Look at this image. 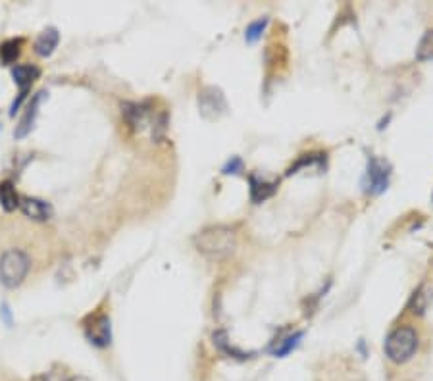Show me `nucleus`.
Masks as SVG:
<instances>
[{
    "mask_svg": "<svg viewBox=\"0 0 433 381\" xmlns=\"http://www.w3.org/2000/svg\"><path fill=\"white\" fill-rule=\"evenodd\" d=\"M20 201L22 196L15 193V187L12 181H2L0 183V204L6 212H14L15 208H20Z\"/></svg>",
    "mask_w": 433,
    "mask_h": 381,
    "instance_id": "obj_11",
    "label": "nucleus"
},
{
    "mask_svg": "<svg viewBox=\"0 0 433 381\" xmlns=\"http://www.w3.org/2000/svg\"><path fill=\"white\" fill-rule=\"evenodd\" d=\"M391 178V166L378 156L370 158L366 172V191L372 194L383 193L389 185Z\"/></svg>",
    "mask_w": 433,
    "mask_h": 381,
    "instance_id": "obj_4",
    "label": "nucleus"
},
{
    "mask_svg": "<svg viewBox=\"0 0 433 381\" xmlns=\"http://www.w3.org/2000/svg\"><path fill=\"white\" fill-rule=\"evenodd\" d=\"M39 75H41V69L33 64H20L12 69V77H14L15 85L20 87V98L12 105V114H15V110L22 106V100L27 95L31 85L39 79Z\"/></svg>",
    "mask_w": 433,
    "mask_h": 381,
    "instance_id": "obj_6",
    "label": "nucleus"
},
{
    "mask_svg": "<svg viewBox=\"0 0 433 381\" xmlns=\"http://www.w3.org/2000/svg\"><path fill=\"white\" fill-rule=\"evenodd\" d=\"M58 43H60L58 31L54 29V27H48V29L43 31V33L35 39V53H37L39 56L46 58V56H51V54L54 53V48L58 46Z\"/></svg>",
    "mask_w": 433,
    "mask_h": 381,
    "instance_id": "obj_9",
    "label": "nucleus"
},
{
    "mask_svg": "<svg viewBox=\"0 0 433 381\" xmlns=\"http://www.w3.org/2000/svg\"><path fill=\"white\" fill-rule=\"evenodd\" d=\"M416 58L420 62L433 60V29H427L424 37L420 39L418 48H416Z\"/></svg>",
    "mask_w": 433,
    "mask_h": 381,
    "instance_id": "obj_15",
    "label": "nucleus"
},
{
    "mask_svg": "<svg viewBox=\"0 0 433 381\" xmlns=\"http://www.w3.org/2000/svg\"><path fill=\"white\" fill-rule=\"evenodd\" d=\"M22 53V41L18 39H12V41H6L0 45V60L4 64H14L18 60V56Z\"/></svg>",
    "mask_w": 433,
    "mask_h": 381,
    "instance_id": "obj_14",
    "label": "nucleus"
},
{
    "mask_svg": "<svg viewBox=\"0 0 433 381\" xmlns=\"http://www.w3.org/2000/svg\"><path fill=\"white\" fill-rule=\"evenodd\" d=\"M85 335L89 343L95 347H108L112 339V329H110V318L106 314H98L93 318L89 326H85Z\"/></svg>",
    "mask_w": 433,
    "mask_h": 381,
    "instance_id": "obj_7",
    "label": "nucleus"
},
{
    "mask_svg": "<svg viewBox=\"0 0 433 381\" xmlns=\"http://www.w3.org/2000/svg\"><path fill=\"white\" fill-rule=\"evenodd\" d=\"M276 189L277 183H269V181L258 180V178L251 175V199H253V202H256V204H260V202H264L266 199H269L272 194L276 193Z\"/></svg>",
    "mask_w": 433,
    "mask_h": 381,
    "instance_id": "obj_10",
    "label": "nucleus"
},
{
    "mask_svg": "<svg viewBox=\"0 0 433 381\" xmlns=\"http://www.w3.org/2000/svg\"><path fill=\"white\" fill-rule=\"evenodd\" d=\"M67 381H93V380H89L87 375H74V377H69Z\"/></svg>",
    "mask_w": 433,
    "mask_h": 381,
    "instance_id": "obj_20",
    "label": "nucleus"
},
{
    "mask_svg": "<svg viewBox=\"0 0 433 381\" xmlns=\"http://www.w3.org/2000/svg\"><path fill=\"white\" fill-rule=\"evenodd\" d=\"M31 269V258L20 248H8L0 256V283L8 289H15L23 283Z\"/></svg>",
    "mask_w": 433,
    "mask_h": 381,
    "instance_id": "obj_2",
    "label": "nucleus"
},
{
    "mask_svg": "<svg viewBox=\"0 0 433 381\" xmlns=\"http://www.w3.org/2000/svg\"><path fill=\"white\" fill-rule=\"evenodd\" d=\"M194 245L199 248V253L206 254L210 258H224L233 253V248L237 245V237L232 227L214 225V227L202 229L194 237Z\"/></svg>",
    "mask_w": 433,
    "mask_h": 381,
    "instance_id": "obj_1",
    "label": "nucleus"
},
{
    "mask_svg": "<svg viewBox=\"0 0 433 381\" xmlns=\"http://www.w3.org/2000/svg\"><path fill=\"white\" fill-rule=\"evenodd\" d=\"M418 351V333L416 329L403 326V328L393 329L385 339V354L391 362L404 364L416 354Z\"/></svg>",
    "mask_w": 433,
    "mask_h": 381,
    "instance_id": "obj_3",
    "label": "nucleus"
},
{
    "mask_svg": "<svg viewBox=\"0 0 433 381\" xmlns=\"http://www.w3.org/2000/svg\"><path fill=\"white\" fill-rule=\"evenodd\" d=\"M302 337V331H297V333H293L291 337H287V339H284V343L279 345V347H276V351H274V354L276 356H285V354H289V352L299 345V339Z\"/></svg>",
    "mask_w": 433,
    "mask_h": 381,
    "instance_id": "obj_16",
    "label": "nucleus"
},
{
    "mask_svg": "<svg viewBox=\"0 0 433 381\" xmlns=\"http://www.w3.org/2000/svg\"><path fill=\"white\" fill-rule=\"evenodd\" d=\"M433 299V289L427 285H422L418 291L414 293V297L411 300V310L414 314H424L426 312L429 300Z\"/></svg>",
    "mask_w": 433,
    "mask_h": 381,
    "instance_id": "obj_13",
    "label": "nucleus"
},
{
    "mask_svg": "<svg viewBox=\"0 0 433 381\" xmlns=\"http://www.w3.org/2000/svg\"><path fill=\"white\" fill-rule=\"evenodd\" d=\"M235 170H241V160L239 158H233V162H229V164L224 168V173H237Z\"/></svg>",
    "mask_w": 433,
    "mask_h": 381,
    "instance_id": "obj_18",
    "label": "nucleus"
},
{
    "mask_svg": "<svg viewBox=\"0 0 433 381\" xmlns=\"http://www.w3.org/2000/svg\"><path fill=\"white\" fill-rule=\"evenodd\" d=\"M266 23H268V20H266V18H262V20H256V22H253L251 25H248V29H247L248 43H254L256 39L260 37L262 31H264V27H266Z\"/></svg>",
    "mask_w": 433,
    "mask_h": 381,
    "instance_id": "obj_17",
    "label": "nucleus"
},
{
    "mask_svg": "<svg viewBox=\"0 0 433 381\" xmlns=\"http://www.w3.org/2000/svg\"><path fill=\"white\" fill-rule=\"evenodd\" d=\"M43 95H45V93H39L37 97L31 100V105H29V108H27L25 118L20 121V127L15 129V137H18V139H22V137H25V135L31 131V127H33V120H35V114H37V106H39V102H41Z\"/></svg>",
    "mask_w": 433,
    "mask_h": 381,
    "instance_id": "obj_12",
    "label": "nucleus"
},
{
    "mask_svg": "<svg viewBox=\"0 0 433 381\" xmlns=\"http://www.w3.org/2000/svg\"><path fill=\"white\" fill-rule=\"evenodd\" d=\"M33 381H60V377H58V374H54V372H48V374L37 375Z\"/></svg>",
    "mask_w": 433,
    "mask_h": 381,
    "instance_id": "obj_19",
    "label": "nucleus"
},
{
    "mask_svg": "<svg viewBox=\"0 0 433 381\" xmlns=\"http://www.w3.org/2000/svg\"><path fill=\"white\" fill-rule=\"evenodd\" d=\"M20 208L27 218L35 220V222H46L53 218V206L48 202L41 201V199H33V196H22L20 201Z\"/></svg>",
    "mask_w": 433,
    "mask_h": 381,
    "instance_id": "obj_8",
    "label": "nucleus"
},
{
    "mask_svg": "<svg viewBox=\"0 0 433 381\" xmlns=\"http://www.w3.org/2000/svg\"><path fill=\"white\" fill-rule=\"evenodd\" d=\"M199 108L206 120H218L227 110L224 93L216 87H204L199 93Z\"/></svg>",
    "mask_w": 433,
    "mask_h": 381,
    "instance_id": "obj_5",
    "label": "nucleus"
}]
</instances>
